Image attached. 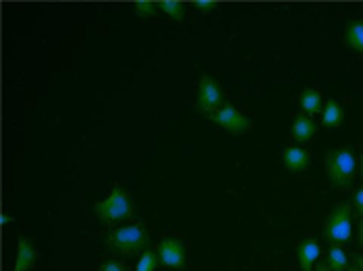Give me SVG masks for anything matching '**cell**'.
Listing matches in <instances>:
<instances>
[{
  "instance_id": "5bb4252c",
  "label": "cell",
  "mask_w": 363,
  "mask_h": 271,
  "mask_svg": "<svg viewBox=\"0 0 363 271\" xmlns=\"http://www.w3.org/2000/svg\"><path fill=\"white\" fill-rule=\"evenodd\" d=\"M342 120H345V108L336 100H328L322 110V125L326 129H338Z\"/></svg>"
},
{
  "instance_id": "3957f363",
  "label": "cell",
  "mask_w": 363,
  "mask_h": 271,
  "mask_svg": "<svg viewBox=\"0 0 363 271\" xmlns=\"http://www.w3.org/2000/svg\"><path fill=\"white\" fill-rule=\"evenodd\" d=\"M94 214L102 224L112 226V224L131 219L133 214H135V205H133V199L129 197L127 190L123 189L121 185H114L111 195L104 201L94 203Z\"/></svg>"
},
{
  "instance_id": "2e32d148",
  "label": "cell",
  "mask_w": 363,
  "mask_h": 271,
  "mask_svg": "<svg viewBox=\"0 0 363 271\" xmlns=\"http://www.w3.org/2000/svg\"><path fill=\"white\" fill-rule=\"evenodd\" d=\"M158 8L170 17L174 23H181L185 19V2H179V0H160L158 2Z\"/></svg>"
},
{
  "instance_id": "cb8c5ba5",
  "label": "cell",
  "mask_w": 363,
  "mask_h": 271,
  "mask_svg": "<svg viewBox=\"0 0 363 271\" xmlns=\"http://www.w3.org/2000/svg\"><path fill=\"white\" fill-rule=\"evenodd\" d=\"M355 265L363 271V257L362 255H355Z\"/></svg>"
},
{
  "instance_id": "484cf974",
  "label": "cell",
  "mask_w": 363,
  "mask_h": 271,
  "mask_svg": "<svg viewBox=\"0 0 363 271\" xmlns=\"http://www.w3.org/2000/svg\"><path fill=\"white\" fill-rule=\"evenodd\" d=\"M345 271H362V270H359V267L355 265V267H347V270H345Z\"/></svg>"
},
{
  "instance_id": "7a4b0ae2",
  "label": "cell",
  "mask_w": 363,
  "mask_h": 271,
  "mask_svg": "<svg viewBox=\"0 0 363 271\" xmlns=\"http://www.w3.org/2000/svg\"><path fill=\"white\" fill-rule=\"evenodd\" d=\"M106 246L121 257H131L143 253L150 246V234L143 224H131L114 228L106 234Z\"/></svg>"
},
{
  "instance_id": "ba28073f",
  "label": "cell",
  "mask_w": 363,
  "mask_h": 271,
  "mask_svg": "<svg viewBox=\"0 0 363 271\" xmlns=\"http://www.w3.org/2000/svg\"><path fill=\"white\" fill-rule=\"evenodd\" d=\"M309 162H311V156H309L308 149H303V147L291 145V147H284V151H282V163H284V168H286V172L291 176L303 174L309 168Z\"/></svg>"
},
{
  "instance_id": "8992f818",
  "label": "cell",
  "mask_w": 363,
  "mask_h": 271,
  "mask_svg": "<svg viewBox=\"0 0 363 271\" xmlns=\"http://www.w3.org/2000/svg\"><path fill=\"white\" fill-rule=\"evenodd\" d=\"M224 104V91L220 83L212 79L210 75H201L197 83V98H196V110L199 114L210 116L212 112L220 108Z\"/></svg>"
},
{
  "instance_id": "ffe728a7",
  "label": "cell",
  "mask_w": 363,
  "mask_h": 271,
  "mask_svg": "<svg viewBox=\"0 0 363 271\" xmlns=\"http://www.w3.org/2000/svg\"><path fill=\"white\" fill-rule=\"evenodd\" d=\"M351 207H353V214L362 219L363 217V187L353 192V199H351Z\"/></svg>"
},
{
  "instance_id": "52a82bcc",
  "label": "cell",
  "mask_w": 363,
  "mask_h": 271,
  "mask_svg": "<svg viewBox=\"0 0 363 271\" xmlns=\"http://www.w3.org/2000/svg\"><path fill=\"white\" fill-rule=\"evenodd\" d=\"M160 265H164L168 270H183L187 263V253H185V244L181 243L174 236H168L156 248Z\"/></svg>"
},
{
  "instance_id": "7c38bea8",
  "label": "cell",
  "mask_w": 363,
  "mask_h": 271,
  "mask_svg": "<svg viewBox=\"0 0 363 271\" xmlns=\"http://www.w3.org/2000/svg\"><path fill=\"white\" fill-rule=\"evenodd\" d=\"M299 104L303 114L308 116H315L324 110V98H322V91L320 89H313V87H306L301 93H299Z\"/></svg>"
},
{
  "instance_id": "9a60e30c",
  "label": "cell",
  "mask_w": 363,
  "mask_h": 271,
  "mask_svg": "<svg viewBox=\"0 0 363 271\" xmlns=\"http://www.w3.org/2000/svg\"><path fill=\"white\" fill-rule=\"evenodd\" d=\"M326 265L333 271L347 270V253L342 250L340 244H330V248L326 253Z\"/></svg>"
},
{
  "instance_id": "603a6c76",
  "label": "cell",
  "mask_w": 363,
  "mask_h": 271,
  "mask_svg": "<svg viewBox=\"0 0 363 271\" xmlns=\"http://www.w3.org/2000/svg\"><path fill=\"white\" fill-rule=\"evenodd\" d=\"M357 241L363 246V217L359 219V224H357Z\"/></svg>"
},
{
  "instance_id": "d6986e66",
  "label": "cell",
  "mask_w": 363,
  "mask_h": 271,
  "mask_svg": "<svg viewBox=\"0 0 363 271\" xmlns=\"http://www.w3.org/2000/svg\"><path fill=\"white\" fill-rule=\"evenodd\" d=\"M191 6L196 8L197 13L208 15V13H214V11L218 8V2H214V0H194Z\"/></svg>"
},
{
  "instance_id": "30bf717a",
  "label": "cell",
  "mask_w": 363,
  "mask_h": 271,
  "mask_svg": "<svg viewBox=\"0 0 363 271\" xmlns=\"http://www.w3.org/2000/svg\"><path fill=\"white\" fill-rule=\"evenodd\" d=\"M318 133V125L313 122V118L308 114H297L291 127V137L297 143H309L313 141V137Z\"/></svg>"
},
{
  "instance_id": "7402d4cb",
  "label": "cell",
  "mask_w": 363,
  "mask_h": 271,
  "mask_svg": "<svg viewBox=\"0 0 363 271\" xmlns=\"http://www.w3.org/2000/svg\"><path fill=\"white\" fill-rule=\"evenodd\" d=\"M15 221V216H9V214H2L0 216V226H9V224H13Z\"/></svg>"
},
{
  "instance_id": "5b68a950",
  "label": "cell",
  "mask_w": 363,
  "mask_h": 271,
  "mask_svg": "<svg viewBox=\"0 0 363 271\" xmlns=\"http://www.w3.org/2000/svg\"><path fill=\"white\" fill-rule=\"evenodd\" d=\"M210 122H214L216 127L224 129L230 135H245L247 131H252L253 122L252 118H247L241 110H237L233 104H223L216 112H212Z\"/></svg>"
},
{
  "instance_id": "44dd1931",
  "label": "cell",
  "mask_w": 363,
  "mask_h": 271,
  "mask_svg": "<svg viewBox=\"0 0 363 271\" xmlns=\"http://www.w3.org/2000/svg\"><path fill=\"white\" fill-rule=\"evenodd\" d=\"M98 271H127V267H125L121 261H114V259H111V261H104Z\"/></svg>"
},
{
  "instance_id": "4316f807",
  "label": "cell",
  "mask_w": 363,
  "mask_h": 271,
  "mask_svg": "<svg viewBox=\"0 0 363 271\" xmlns=\"http://www.w3.org/2000/svg\"><path fill=\"white\" fill-rule=\"evenodd\" d=\"M359 168H362V176H363V156H362V162H359Z\"/></svg>"
},
{
  "instance_id": "d4e9b609",
  "label": "cell",
  "mask_w": 363,
  "mask_h": 271,
  "mask_svg": "<svg viewBox=\"0 0 363 271\" xmlns=\"http://www.w3.org/2000/svg\"><path fill=\"white\" fill-rule=\"evenodd\" d=\"M315 271H333V270H330L326 263H318V265H315Z\"/></svg>"
},
{
  "instance_id": "8fae6325",
  "label": "cell",
  "mask_w": 363,
  "mask_h": 271,
  "mask_svg": "<svg viewBox=\"0 0 363 271\" xmlns=\"http://www.w3.org/2000/svg\"><path fill=\"white\" fill-rule=\"evenodd\" d=\"M320 244L313 238H306L301 241L297 246V261H299V267L301 271H311L313 270V263L320 259Z\"/></svg>"
},
{
  "instance_id": "e0dca14e",
  "label": "cell",
  "mask_w": 363,
  "mask_h": 271,
  "mask_svg": "<svg viewBox=\"0 0 363 271\" xmlns=\"http://www.w3.org/2000/svg\"><path fill=\"white\" fill-rule=\"evenodd\" d=\"M160 265V259H158V253L156 250H150L145 248L140 255V261H138V270L135 271H156V267Z\"/></svg>"
},
{
  "instance_id": "277c9868",
  "label": "cell",
  "mask_w": 363,
  "mask_h": 271,
  "mask_svg": "<svg viewBox=\"0 0 363 271\" xmlns=\"http://www.w3.org/2000/svg\"><path fill=\"white\" fill-rule=\"evenodd\" d=\"M324 238L330 244H345L353 238V207L349 201H340L333 207L324 221Z\"/></svg>"
},
{
  "instance_id": "9c48e42d",
  "label": "cell",
  "mask_w": 363,
  "mask_h": 271,
  "mask_svg": "<svg viewBox=\"0 0 363 271\" xmlns=\"http://www.w3.org/2000/svg\"><path fill=\"white\" fill-rule=\"evenodd\" d=\"M40 253L33 244L29 243L26 236H19V244H17V257H15V265L13 271H31V267L38 263Z\"/></svg>"
},
{
  "instance_id": "ac0fdd59",
  "label": "cell",
  "mask_w": 363,
  "mask_h": 271,
  "mask_svg": "<svg viewBox=\"0 0 363 271\" xmlns=\"http://www.w3.org/2000/svg\"><path fill=\"white\" fill-rule=\"evenodd\" d=\"M133 11L140 19H150L160 8H158V2H154V0H138V2H133Z\"/></svg>"
},
{
  "instance_id": "6da1fadb",
  "label": "cell",
  "mask_w": 363,
  "mask_h": 271,
  "mask_svg": "<svg viewBox=\"0 0 363 271\" xmlns=\"http://www.w3.org/2000/svg\"><path fill=\"white\" fill-rule=\"evenodd\" d=\"M326 176L336 189H349L357 174V158L351 147L328 149L324 156Z\"/></svg>"
},
{
  "instance_id": "4fadbf2b",
  "label": "cell",
  "mask_w": 363,
  "mask_h": 271,
  "mask_svg": "<svg viewBox=\"0 0 363 271\" xmlns=\"http://www.w3.org/2000/svg\"><path fill=\"white\" fill-rule=\"evenodd\" d=\"M345 46H349L353 52L363 56V21L353 19L345 28Z\"/></svg>"
}]
</instances>
